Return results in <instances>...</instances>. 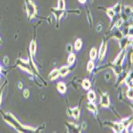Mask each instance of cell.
I'll list each match as a JSON object with an SVG mask.
<instances>
[{
	"instance_id": "6da1fadb",
	"label": "cell",
	"mask_w": 133,
	"mask_h": 133,
	"mask_svg": "<svg viewBox=\"0 0 133 133\" xmlns=\"http://www.w3.org/2000/svg\"><path fill=\"white\" fill-rule=\"evenodd\" d=\"M3 118L6 121L10 124L13 128H15L18 132H23L24 130L25 129H31V130H34V128H29V127H26V126H23L19 122L18 120L10 113H6V114H4L3 115Z\"/></svg>"
},
{
	"instance_id": "7a4b0ae2",
	"label": "cell",
	"mask_w": 133,
	"mask_h": 133,
	"mask_svg": "<svg viewBox=\"0 0 133 133\" xmlns=\"http://www.w3.org/2000/svg\"><path fill=\"white\" fill-rule=\"evenodd\" d=\"M25 1H26V9L28 18H29V19H31L36 16L37 8H36L35 4L31 1V0H25Z\"/></svg>"
},
{
	"instance_id": "3957f363",
	"label": "cell",
	"mask_w": 133,
	"mask_h": 133,
	"mask_svg": "<svg viewBox=\"0 0 133 133\" xmlns=\"http://www.w3.org/2000/svg\"><path fill=\"white\" fill-rule=\"evenodd\" d=\"M52 11L53 13L54 14L57 22L60 20V18H62V16L63 15L64 12H65V10H59V9H54V8H52Z\"/></svg>"
},
{
	"instance_id": "277c9868",
	"label": "cell",
	"mask_w": 133,
	"mask_h": 133,
	"mask_svg": "<svg viewBox=\"0 0 133 133\" xmlns=\"http://www.w3.org/2000/svg\"><path fill=\"white\" fill-rule=\"evenodd\" d=\"M101 104L103 107H108L109 105V99H108V96L106 93L102 94V96H101Z\"/></svg>"
},
{
	"instance_id": "5b68a950",
	"label": "cell",
	"mask_w": 133,
	"mask_h": 133,
	"mask_svg": "<svg viewBox=\"0 0 133 133\" xmlns=\"http://www.w3.org/2000/svg\"><path fill=\"white\" fill-rule=\"evenodd\" d=\"M125 57V51H122L120 53V54L117 57V58L115 60L114 63L116 65H121L123 61H124V58Z\"/></svg>"
},
{
	"instance_id": "8992f818",
	"label": "cell",
	"mask_w": 133,
	"mask_h": 133,
	"mask_svg": "<svg viewBox=\"0 0 133 133\" xmlns=\"http://www.w3.org/2000/svg\"><path fill=\"white\" fill-rule=\"evenodd\" d=\"M106 46H107V44L105 42H104L101 47V50H100V55H99V59L100 60H102L104 57V54L106 53Z\"/></svg>"
},
{
	"instance_id": "52a82bcc",
	"label": "cell",
	"mask_w": 133,
	"mask_h": 133,
	"mask_svg": "<svg viewBox=\"0 0 133 133\" xmlns=\"http://www.w3.org/2000/svg\"><path fill=\"white\" fill-rule=\"evenodd\" d=\"M59 70V75H61L62 77H65L68 74L69 72V67L68 66H62Z\"/></svg>"
},
{
	"instance_id": "ba28073f",
	"label": "cell",
	"mask_w": 133,
	"mask_h": 133,
	"mask_svg": "<svg viewBox=\"0 0 133 133\" xmlns=\"http://www.w3.org/2000/svg\"><path fill=\"white\" fill-rule=\"evenodd\" d=\"M59 76V70L58 69H54L51 72V74L49 76L50 80H54Z\"/></svg>"
},
{
	"instance_id": "9c48e42d",
	"label": "cell",
	"mask_w": 133,
	"mask_h": 133,
	"mask_svg": "<svg viewBox=\"0 0 133 133\" xmlns=\"http://www.w3.org/2000/svg\"><path fill=\"white\" fill-rule=\"evenodd\" d=\"M57 89L60 92H65L66 90V87H65V84L63 82H60L57 84Z\"/></svg>"
},
{
	"instance_id": "30bf717a",
	"label": "cell",
	"mask_w": 133,
	"mask_h": 133,
	"mask_svg": "<svg viewBox=\"0 0 133 133\" xmlns=\"http://www.w3.org/2000/svg\"><path fill=\"white\" fill-rule=\"evenodd\" d=\"M80 115V110L78 108H74V109L72 110V116H74L75 119H78Z\"/></svg>"
},
{
	"instance_id": "8fae6325",
	"label": "cell",
	"mask_w": 133,
	"mask_h": 133,
	"mask_svg": "<svg viewBox=\"0 0 133 133\" xmlns=\"http://www.w3.org/2000/svg\"><path fill=\"white\" fill-rule=\"evenodd\" d=\"M65 0H58V3H57V9H59V10H65Z\"/></svg>"
},
{
	"instance_id": "7c38bea8",
	"label": "cell",
	"mask_w": 133,
	"mask_h": 133,
	"mask_svg": "<svg viewBox=\"0 0 133 133\" xmlns=\"http://www.w3.org/2000/svg\"><path fill=\"white\" fill-rule=\"evenodd\" d=\"M106 13H107L108 16V17H110L112 19L115 17V15H116V13L114 12V10H112V8H108V9H107Z\"/></svg>"
},
{
	"instance_id": "4fadbf2b",
	"label": "cell",
	"mask_w": 133,
	"mask_h": 133,
	"mask_svg": "<svg viewBox=\"0 0 133 133\" xmlns=\"http://www.w3.org/2000/svg\"><path fill=\"white\" fill-rule=\"evenodd\" d=\"M30 53L34 55L36 52V42L34 41H33L30 45Z\"/></svg>"
},
{
	"instance_id": "5bb4252c",
	"label": "cell",
	"mask_w": 133,
	"mask_h": 133,
	"mask_svg": "<svg viewBox=\"0 0 133 133\" xmlns=\"http://www.w3.org/2000/svg\"><path fill=\"white\" fill-rule=\"evenodd\" d=\"M82 86L84 87V89H89L91 86V84L90 81L89 80H84L83 83H82Z\"/></svg>"
},
{
	"instance_id": "9a60e30c",
	"label": "cell",
	"mask_w": 133,
	"mask_h": 133,
	"mask_svg": "<svg viewBox=\"0 0 133 133\" xmlns=\"http://www.w3.org/2000/svg\"><path fill=\"white\" fill-rule=\"evenodd\" d=\"M112 10H114V12L116 14H119L121 12V5L120 4H116L114 6V7H112Z\"/></svg>"
},
{
	"instance_id": "2e32d148",
	"label": "cell",
	"mask_w": 133,
	"mask_h": 133,
	"mask_svg": "<svg viewBox=\"0 0 133 133\" xmlns=\"http://www.w3.org/2000/svg\"><path fill=\"white\" fill-rule=\"evenodd\" d=\"M74 61H75V54H71L69 56V57H68V64L69 65H72V63L74 62Z\"/></svg>"
},
{
	"instance_id": "e0dca14e",
	"label": "cell",
	"mask_w": 133,
	"mask_h": 133,
	"mask_svg": "<svg viewBox=\"0 0 133 133\" xmlns=\"http://www.w3.org/2000/svg\"><path fill=\"white\" fill-rule=\"evenodd\" d=\"M131 118H129V119H124L123 120V122L121 123L122 124H123V126L124 127V128H127V127H128L129 125H130V124H131Z\"/></svg>"
},
{
	"instance_id": "ac0fdd59",
	"label": "cell",
	"mask_w": 133,
	"mask_h": 133,
	"mask_svg": "<svg viewBox=\"0 0 133 133\" xmlns=\"http://www.w3.org/2000/svg\"><path fill=\"white\" fill-rule=\"evenodd\" d=\"M88 98L91 101H92L96 99V95H95V92L93 91H91L88 93Z\"/></svg>"
},
{
	"instance_id": "d6986e66",
	"label": "cell",
	"mask_w": 133,
	"mask_h": 133,
	"mask_svg": "<svg viewBox=\"0 0 133 133\" xmlns=\"http://www.w3.org/2000/svg\"><path fill=\"white\" fill-rule=\"evenodd\" d=\"M81 45H82V42H81V41L80 39L77 40V41H76V42H75V45H74L75 49H76L77 50H79L81 49Z\"/></svg>"
},
{
	"instance_id": "ffe728a7",
	"label": "cell",
	"mask_w": 133,
	"mask_h": 133,
	"mask_svg": "<svg viewBox=\"0 0 133 133\" xmlns=\"http://www.w3.org/2000/svg\"><path fill=\"white\" fill-rule=\"evenodd\" d=\"M96 50L95 49V48H93L90 52V57L92 60H94L96 58Z\"/></svg>"
},
{
	"instance_id": "44dd1931",
	"label": "cell",
	"mask_w": 133,
	"mask_h": 133,
	"mask_svg": "<svg viewBox=\"0 0 133 133\" xmlns=\"http://www.w3.org/2000/svg\"><path fill=\"white\" fill-rule=\"evenodd\" d=\"M87 108H88V109L91 110L92 112H96V106H95V104H93L92 103H90V104H89L87 105Z\"/></svg>"
},
{
	"instance_id": "7402d4cb",
	"label": "cell",
	"mask_w": 133,
	"mask_h": 133,
	"mask_svg": "<svg viewBox=\"0 0 133 133\" xmlns=\"http://www.w3.org/2000/svg\"><path fill=\"white\" fill-rule=\"evenodd\" d=\"M132 8L130 7V6H125L124 7V14L126 15H130L131 14V12H132Z\"/></svg>"
},
{
	"instance_id": "603a6c76",
	"label": "cell",
	"mask_w": 133,
	"mask_h": 133,
	"mask_svg": "<svg viewBox=\"0 0 133 133\" xmlns=\"http://www.w3.org/2000/svg\"><path fill=\"white\" fill-rule=\"evenodd\" d=\"M87 68H88V70H89V72H91V71L93 69V68H94V63H93L92 62H89L88 63Z\"/></svg>"
},
{
	"instance_id": "cb8c5ba5",
	"label": "cell",
	"mask_w": 133,
	"mask_h": 133,
	"mask_svg": "<svg viewBox=\"0 0 133 133\" xmlns=\"http://www.w3.org/2000/svg\"><path fill=\"white\" fill-rule=\"evenodd\" d=\"M23 96H25L26 98H28L29 96H30V91L29 89H25L23 92Z\"/></svg>"
},
{
	"instance_id": "d4e9b609",
	"label": "cell",
	"mask_w": 133,
	"mask_h": 133,
	"mask_svg": "<svg viewBox=\"0 0 133 133\" xmlns=\"http://www.w3.org/2000/svg\"><path fill=\"white\" fill-rule=\"evenodd\" d=\"M128 43V39H124L123 41H121V42H120V46H121V48H124V46L126 45V44Z\"/></svg>"
},
{
	"instance_id": "484cf974",
	"label": "cell",
	"mask_w": 133,
	"mask_h": 133,
	"mask_svg": "<svg viewBox=\"0 0 133 133\" xmlns=\"http://www.w3.org/2000/svg\"><path fill=\"white\" fill-rule=\"evenodd\" d=\"M128 96L129 99H132V88H130V89L128 91Z\"/></svg>"
},
{
	"instance_id": "4316f807",
	"label": "cell",
	"mask_w": 133,
	"mask_h": 133,
	"mask_svg": "<svg viewBox=\"0 0 133 133\" xmlns=\"http://www.w3.org/2000/svg\"><path fill=\"white\" fill-rule=\"evenodd\" d=\"M4 87H5V84H3L2 88L0 89V104H1V102H2V92H3V89H4Z\"/></svg>"
},
{
	"instance_id": "83f0119b",
	"label": "cell",
	"mask_w": 133,
	"mask_h": 133,
	"mask_svg": "<svg viewBox=\"0 0 133 133\" xmlns=\"http://www.w3.org/2000/svg\"><path fill=\"white\" fill-rule=\"evenodd\" d=\"M3 62H4V63H5L6 65H8V63H9V58H8L7 56L4 57V58H3Z\"/></svg>"
},
{
	"instance_id": "f1b7e54d",
	"label": "cell",
	"mask_w": 133,
	"mask_h": 133,
	"mask_svg": "<svg viewBox=\"0 0 133 133\" xmlns=\"http://www.w3.org/2000/svg\"><path fill=\"white\" fill-rule=\"evenodd\" d=\"M72 45H70V44H69L68 45H67V50L69 51V52H71L72 51Z\"/></svg>"
},
{
	"instance_id": "f546056e",
	"label": "cell",
	"mask_w": 133,
	"mask_h": 133,
	"mask_svg": "<svg viewBox=\"0 0 133 133\" xmlns=\"http://www.w3.org/2000/svg\"><path fill=\"white\" fill-rule=\"evenodd\" d=\"M101 30H102V25L101 24V25H99L97 27V31H101Z\"/></svg>"
},
{
	"instance_id": "4dcf8cb0",
	"label": "cell",
	"mask_w": 133,
	"mask_h": 133,
	"mask_svg": "<svg viewBox=\"0 0 133 133\" xmlns=\"http://www.w3.org/2000/svg\"><path fill=\"white\" fill-rule=\"evenodd\" d=\"M82 128H83V129H85L86 128V123L85 122H84L82 124Z\"/></svg>"
},
{
	"instance_id": "1f68e13d",
	"label": "cell",
	"mask_w": 133,
	"mask_h": 133,
	"mask_svg": "<svg viewBox=\"0 0 133 133\" xmlns=\"http://www.w3.org/2000/svg\"><path fill=\"white\" fill-rule=\"evenodd\" d=\"M78 1L81 3H82V4H84V3H85V2L87 1V0H78Z\"/></svg>"
},
{
	"instance_id": "d6a6232c",
	"label": "cell",
	"mask_w": 133,
	"mask_h": 133,
	"mask_svg": "<svg viewBox=\"0 0 133 133\" xmlns=\"http://www.w3.org/2000/svg\"><path fill=\"white\" fill-rule=\"evenodd\" d=\"M18 88L21 89H22V82H19L18 83Z\"/></svg>"
},
{
	"instance_id": "836d02e7",
	"label": "cell",
	"mask_w": 133,
	"mask_h": 133,
	"mask_svg": "<svg viewBox=\"0 0 133 133\" xmlns=\"http://www.w3.org/2000/svg\"><path fill=\"white\" fill-rule=\"evenodd\" d=\"M0 44H1V39H0Z\"/></svg>"
}]
</instances>
